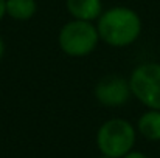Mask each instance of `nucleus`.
I'll list each match as a JSON object with an SVG mask.
<instances>
[{"mask_svg": "<svg viewBox=\"0 0 160 158\" xmlns=\"http://www.w3.org/2000/svg\"><path fill=\"white\" fill-rule=\"evenodd\" d=\"M97 28L100 37L109 45L126 47L138 37L142 22L135 11L118 6L101 14Z\"/></svg>", "mask_w": 160, "mask_h": 158, "instance_id": "obj_1", "label": "nucleus"}, {"mask_svg": "<svg viewBox=\"0 0 160 158\" xmlns=\"http://www.w3.org/2000/svg\"><path fill=\"white\" fill-rule=\"evenodd\" d=\"M135 143V130L126 119H110L104 122L97 135V144L103 155L109 158H123Z\"/></svg>", "mask_w": 160, "mask_h": 158, "instance_id": "obj_2", "label": "nucleus"}, {"mask_svg": "<svg viewBox=\"0 0 160 158\" xmlns=\"http://www.w3.org/2000/svg\"><path fill=\"white\" fill-rule=\"evenodd\" d=\"M100 34L90 22L73 20L59 33V45L70 56H86L95 50Z\"/></svg>", "mask_w": 160, "mask_h": 158, "instance_id": "obj_3", "label": "nucleus"}, {"mask_svg": "<svg viewBox=\"0 0 160 158\" xmlns=\"http://www.w3.org/2000/svg\"><path fill=\"white\" fill-rule=\"evenodd\" d=\"M131 92L151 110H160V64L148 62L137 67L129 79Z\"/></svg>", "mask_w": 160, "mask_h": 158, "instance_id": "obj_4", "label": "nucleus"}, {"mask_svg": "<svg viewBox=\"0 0 160 158\" xmlns=\"http://www.w3.org/2000/svg\"><path fill=\"white\" fill-rule=\"evenodd\" d=\"M129 82L118 76H107L104 78L95 90L98 101L104 105H121L129 99L131 95Z\"/></svg>", "mask_w": 160, "mask_h": 158, "instance_id": "obj_5", "label": "nucleus"}, {"mask_svg": "<svg viewBox=\"0 0 160 158\" xmlns=\"http://www.w3.org/2000/svg\"><path fill=\"white\" fill-rule=\"evenodd\" d=\"M67 8L76 20L90 22L101 14V0H67Z\"/></svg>", "mask_w": 160, "mask_h": 158, "instance_id": "obj_6", "label": "nucleus"}, {"mask_svg": "<svg viewBox=\"0 0 160 158\" xmlns=\"http://www.w3.org/2000/svg\"><path fill=\"white\" fill-rule=\"evenodd\" d=\"M140 133L151 141H160V110H149L138 119Z\"/></svg>", "mask_w": 160, "mask_h": 158, "instance_id": "obj_7", "label": "nucleus"}, {"mask_svg": "<svg viewBox=\"0 0 160 158\" xmlns=\"http://www.w3.org/2000/svg\"><path fill=\"white\" fill-rule=\"evenodd\" d=\"M34 0H6V14L17 20H27L36 12Z\"/></svg>", "mask_w": 160, "mask_h": 158, "instance_id": "obj_8", "label": "nucleus"}, {"mask_svg": "<svg viewBox=\"0 0 160 158\" xmlns=\"http://www.w3.org/2000/svg\"><path fill=\"white\" fill-rule=\"evenodd\" d=\"M123 158H148V157L143 155V154H140V152H129L128 155H124Z\"/></svg>", "mask_w": 160, "mask_h": 158, "instance_id": "obj_9", "label": "nucleus"}, {"mask_svg": "<svg viewBox=\"0 0 160 158\" xmlns=\"http://www.w3.org/2000/svg\"><path fill=\"white\" fill-rule=\"evenodd\" d=\"M6 14V0H0V20Z\"/></svg>", "mask_w": 160, "mask_h": 158, "instance_id": "obj_10", "label": "nucleus"}, {"mask_svg": "<svg viewBox=\"0 0 160 158\" xmlns=\"http://www.w3.org/2000/svg\"><path fill=\"white\" fill-rule=\"evenodd\" d=\"M3 51H5V45H3V41H2V37H0V59H2V56H3Z\"/></svg>", "mask_w": 160, "mask_h": 158, "instance_id": "obj_11", "label": "nucleus"}, {"mask_svg": "<svg viewBox=\"0 0 160 158\" xmlns=\"http://www.w3.org/2000/svg\"><path fill=\"white\" fill-rule=\"evenodd\" d=\"M100 158H109V157H106V155H104V157H100Z\"/></svg>", "mask_w": 160, "mask_h": 158, "instance_id": "obj_12", "label": "nucleus"}]
</instances>
